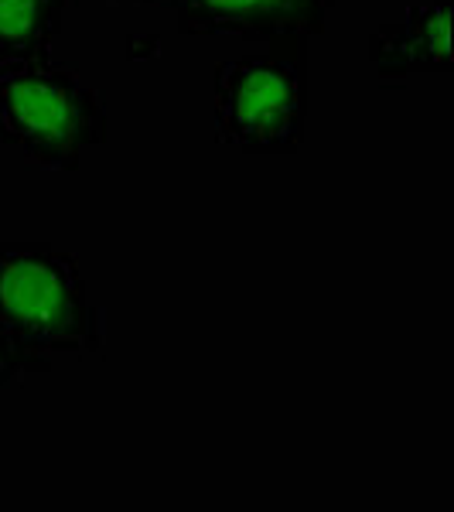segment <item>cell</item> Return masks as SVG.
Here are the masks:
<instances>
[{"label": "cell", "mask_w": 454, "mask_h": 512, "mask_svg": "<svg viewBox=\"0 0 454 512\" xmlns=\"http://www.w3.org/2000/svg\"><path fill=\"white\" fill-rule=\"evenodd\" d=\"M0 338L24 376L52 373V355L103 349V311L89 301L76 256L52 243H0Z\"/></svg>", "instance_id": "1"}, {"label": "cell", "mask_w": 454, "mask_h": 512, "mask_svg": "<svg viewBox=\"0 0 454 512\" xmlns=\"http://www.w3.org/2000/svg\"><path fill=\"white\" fill-rule=\"evenodd\" d=\"M0 144L45 171H79L82 151L106 144V96L52 55L0 65Z\"/></svg>", "instance_id": "2"}, {"label": "cell", "mask_w": 454, "mask_h": 512, "mask_svg": "<svg viewBox=\"0 0 454 512\" xmlns=\"http://www.w3.org/2000/svg\"><path fill=\"white\" fill-rule=\"evenodd\" d=\"M308 41H267L263 55L226 59L212 72V117L222 147L297 154L308 127Z\"/></svg>", "instance_id": "3"}, {"label": "cell", "mask_w": 454, "mask_h": 512, "mask_svg": "<svg viewBox=\"0 0 454 512\" xmlns=\"http://www.w3.org/2000/svg\"><path fill=\"white\" fill-rule=\"evenodd\" d=\"M332 7L335 0H181L175 21L192 38L233 35L267 45L291 35H325Z\"/></svg>", "instance_id": "4"}, {"label": "cell", "mask_w": 454, "mask_h": 512, "mask_svg": "<svg viewBox=\"0 0 454 512\" xmlns=\"http://www.w3.org/2000/svg\"><path fill=\"white\" fill-rule=\"evenodd\" d=\"M369 65L383 82L410 76H448L451 59V0L407 7L403 21L379 24L369 35Z\"/></svg>", "instance_id": "5"}, {"label": "cell", "mask_w": 454, "mask_h": 512, "mask_svg": "<svg viewBox=\"0 0 454 512\" xmlns=\"http://www.w3.org/2000/svg\"><path fill=\"white\" fill-rule=\"evenodd\" d=\"M69 0H0V65L31 62L52 52Z\"/></svg>", "instance_id": "6"}, {"label": "cell", "mask_w": 454, "mask_h": 512, "mask_svg": "<svg viewBox=\"0 0 454 512\" xmlns=\"http://www.w3.org/2000/svg\"><path fill=\"white\" fill-rule=\"evenodd\" d=\"M24 376V369H21V359H18V352L11 349V345L0 338V393L4 390H11L14 383Z\"/></svg>", "instance_id": "7"}, {"label": "cell", "mask_w": 454, "mask_h": 512, "mask_svg": "<svg viewBox=\"0 0 454 512\" xmlns=\"http://www.w3.org/2000/svg\"><path fill=\"white\" fill-rule=\"evenodd\" d=\"M134 4H144V7H168V11H175L181 0H134Z\"/></svg>", "instance_id": "8"}]
</instances>
